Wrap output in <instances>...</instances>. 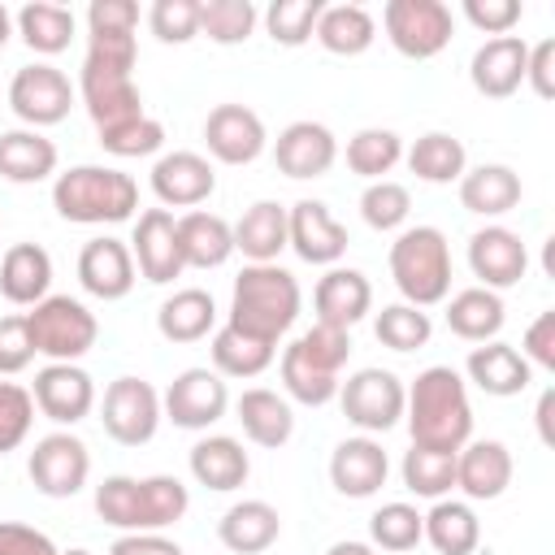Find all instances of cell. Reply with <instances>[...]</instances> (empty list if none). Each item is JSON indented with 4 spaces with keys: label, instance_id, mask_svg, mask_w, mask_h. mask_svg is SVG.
<instances>
[{
    "label": "cell",
    "instance_id": "obj_1",
    "mask_svg": "<svg viewBox=\"0 0 555 555\" xmlns=\"http://www.w3.org/2000/svg\"><path fill=\"white\" fill-rule=\"evenodd\" d=\"M134 61H139L134 35H87L78 95L95 130L143 117V95L134 87Z\"/></svg>",
    "mask_w": 555,
    "mask_h": 555
},
{
    "label": "cell",
    "instance_id": "obj_2",
    "mask_svg": "<svg viewBox=\"0 0 555 555\" xmlns=\"http://www.w3.org/2000/svg\"><path fill=\"white\" fill-rule=\"evenodd\" d=\"M403 421L412 434V447L429 451H460L473 438V403L468 382L451 364H429L412 377L403 399Z\"/></svg>",
    "mask_w": 555,
    "mask_h": 555
},
{
    "label": "cell",
    "instance_id": "obj_3",
    "mask_svg": "<svg viewBox=\"0 0 555 555\" xmlns=\"http://www.w3.org/2000/svg\"><path fill=\"white\" fill-rule=\"evenodd\" d=\"M186 507H191V490L169 473H152V477L113 473L95 486V516L121 533H160L178 525Z\"/></svg>",
    "mask_w": 555,
    "mask_h": 555
},
{
    "label": "cell",
    "instance_id": "obj_4",
    "mask_svg": "<svg viewBox=\"0 0 555 555\" xmlns=\"http://www.w3.org/2000/svg\"><path fill=\"white\" fill-rule=\"evenodd\" d=\"M299 304H304V291H299L291 269H282V264H243L238 278H234V291H230L225 325L278 347V338L295 325Z\"/></svg>",
    "mask_w": 555,
    "mask_h": 555
},
{
    "label": "cell",
    "instance_id": "obj_5",
    "mask_svg": "<svg viewBox=\"0 0 555 555\" xmlns=\"http://www.w3.org/2000/svg\"><path fill=\"white\" fill-rule=\"evenodd\" d=\"M52 208L74 225H117L139 208V182L117 165H69L52 178Z\"/></svg>",
    "mask_w": 555,
    "mask_h": 555
},
{
    "label": "cell",
    "instance_id": "obj_6",
    "mask_svg": "<svg viewBox=\"0 0 555 555\" xmlns=\"http://www.w3.org/2000/svg\"><path fill=\"white\" fill-rule=\"evenodd\" d=\"M390 278L412 308H434L451 295V247L438 225H408L390 243Z\"/></svg>",
    "mask_w": 555,
    "mask_h": 555
},
{
    "label": "cell",
    "instance_id": "obj_7",
    "mask_svg": "<svg viewBox=\"0 0 555 555\" xmlns=\"http://www.w3.org/2000/svg\"><path fill=\"white\" fill-rule=\"evenodd\" d=\"M26 330H30V347L35 356H48V364H78L95 338H100V321L95 312L74 299V295H48L26 312Z\"/></svg>",
    "mask_w": 555,
    "mask_h": 555
},
{
    "label": "cell",
    "instance_id": "obj_8",
    "mask_svg": "<svg viewBox=\"0 0 555 555\" xmlns=\"http://www.w3.org/2000/svg\"><path fill=\"white\" fill-rule=\"evenodd\" d=\"M382 30H386V39H390V48L399 56L429 61L451 43L455 17H451V9L442 0H386Z\"/></svg>",
    "mask_w": 555,
    "mask_h": 555
},
{
    "label": "cell",
    "instance_id": "obj_9",
    "mask_svg": "<svg viewBox=\"0 0 555 555\" xmlns=\"http://www.w3.org/2000/svg\"><path fill=\"white\" fill-rule=\"evenodd\" d=\"M403 399H408V386L399 382V373L390 369H356L347 382H338V403H343V416L360 429V434H386L403 421Z\"/></svg>",
    "mask_w": 555,
    "mask_h": 555
},
{
    "label": "cell",
    "instance_id": "obj_10",
    "mask_svg": "<svg viewBox=\"0 0 555 555\" xmlns=\"http://www.w3.org/2000/svg\"><path fill=\"white\" fill-rule=\"evenodd\" d=\"M26 477L43 499H74L91 477V451L78 434H43L26 455Z\"/></svg>",
    "mask_w": 555,
    "mask_h": 555
},
{
    "label": "cell",
    "instance_id": "obj_11",
    "mask_svg": "<svg viewBox=\"0 0 555 555\" xmlns=\"http://www.w3.org/2000/svg\"><path fill=\"white\" fill-rule=\"evenodd\" d=\"M160 395L152 382L143 377H117L104 386V403H100V425L113 442L121 447H143L156 438L160 429Z\"/></svg>",
    "mask_w": 555,
    "mask_h": 555
},
{
    "label": "cell",
    "instance_id": "obj_12",
    "mask_svg": "<svg viewBox=\"0 0 555 555\" xmlns=\"http://www.w3.org/2000/svg\"><path fill=\"white\" fill-rule=\"evenodd\" d=\"M9 108L26 121V130L56 126L74 108V82L56 65H48V61L22 65L13 74V82H9Z\"/></svg>",
    "mask_w": 555,
    "mask_h": 555
},
{
    "label": "cell",
    "instance_id": "obj_13",
    "mask_svg": "<svg viewBox=\"0 0 555 555\" xmlns=\"http://www.w3.org/2000/svg\"><path fill=\"white\" fill-rule=\"evenodd\" d=\"M225 408H230V386H225V377L221 373H212V369H182L173 382H169V390L160 395V412L178 425V429H208V425H217L221 416H225Z\"/></svg>",
    "mask_w": 555,
    "mask_h": 555
},
{
    "label": "cell",
    "instance_id": "obj_14",
    "mask_svg": "<svg viewBox=\"0 0 555 555\" xmlns=\"http://www.w3.org/2000/svg\"><path fill=\"white\" fill-rule=\"evenodd\" d=\"M130 256H134V269L152 286H165V282L182 278L186 264H182V247H178V217L169 208H143L134 217Z\"/></svg>",
    "mask_w": 555,
    "mask_h": 555
},
{
    "label": "cell",
    "instance_id": "obj_15",
    "mask_svg": "<svg viewBox=\"0 0 555 555\" xmlns=\"http://www.w3.org/2000/svg\"><path fill=\"white\" fill-rule=\"evenodd\" d=\"M286 247L304 264H338L347 251V225L321 204V199H299L286 208Z\"/></svg>",
    "mask_w": 555,
    "mask_h": 555
},
{
    "label": "cell",
    "instance_id": "obj_16",
    "mask_svg": "<svg viewBox=\"0 0 555 555\" xmlns=\"http://www.w3.org/2000/svg\"><path fill=\"white\" fill-rule=\"evenodd\" d=\"M30 399L52 425H78L95 408V382L82 364H43L35 373Z\"/></svg>",
    "mask_w": 555,
    "mask_h": 555
},
{
    "label": "cell",
    "instance_id": "obj_17",
    "mask_svg": "<svg viewBox=\"0 0 555 555\" xmlns=\"http://www.w3.org/2000/svg\"><path fill=\"white\" fill-rule=\"evenodd\" d=\"M204 143H208V156L221 165H251L269 147V134H264V121L256 108L217 104L204 117Z\"/></svg>",
    "mask_w": 555,
    "mask_h": 555
},
{
    "label": "cell",
    "instance_id": "obj_18",
    "mask_svg": "<svg viewBox=\"0 0 555 555\" xmlns=\"http://www.w3.org/2000/svg\"><path fill=\"white\" fill-rule=\"evenodd\" d=\"M468 269L486 291H507L529 273V247L507 225H481L468 238Z\"/></svg>",
    "mask_w": 555,
    "mask_h": 555
},
{
    "label": "cell",
    "instance_id": "obj_19",
    "mask_svg": "<svg viewBox=\"0 0 555 555\" xmlns=\"http://www.w3.org/2000/svg\"><path fill=\"white\" fill-rule=\"evenodd\" d=\"M334 160H338V139L325 121L304 117V121H291L286 130H278V139H273V165L286 178H321L334 169Z\"/></svg>",
    "mask_w": 555,
    "mask_h": 555
},
{
    "label": "cell",
    "instance_id": "obj_20",
    "mask_svg": "<svg viewBox=\"0 0 555 555\" xmlns=\"http://www.w3.org/2000/svg\"><path fill=\"white\" fill-rule=\"evenodd\" d=\"M217 191V169L199 152H165L152 165V195L165 208H195Z\"/></svg>",
    "mask_w": 555,
    "mask_h": 555
},
{
    "label": "cell",
    "instance_id": "obj_21",
    "mask_svg": "<svg viewBox=\"0 0 555 555\" xmlns=\"http://www.w3.org/2000/svg\"><path fill=\"white\" fill-rule=\"evenodd\" d=\"M134 256H130V243L113 238V234H100L91 238L82 251H78V282L87 295L113 304V299H126L134 291Z\"/></svg>",
    "mask_w": 555,
    "mask_h": 555
},
{
    "label": "cell",
    "instance_id": "obj_22",
    "mask_svg": "<svg viewBox=\"0 0 555 555\" xmlns=\"http://www.w3.org/2000/svg\"><path fill=\"white\" fill-rule=\"evenodd\" d=\"M525 61H529V43L520 35H494L486 39L473 61H468V78L473 91L486 100H507L525 87Z\"/></svg>",
    "mask_w": 555,
    "mask_h": 555
},
{
    "label": "cell",
    "instance_id": "obj_23",
    "mask_svg": "<svg viewBox=\"0 0 555 555\" xmlns=\"http://www.w3.org/2000/svg\"><path fill=\"white\" fill-rule=\"evenodd\" d=\"M390 477V455L382 451L377 438H343L330 455V481L343 499H373Z\"/></svg>",
    "mask_w": 555,
    "mask_h": 555
},
{
    "label": "cell",
    "instance_id": "obj_24",
    "mask_svg": "<svg viewBox=\"0 0 555 555\" xmlns=\"http://www.w3.org/2000/svg\"><path fill=\"white\" fill-rule=\"evenodd\" d=\"M512 486V451L499 438H468L455 451V490L468 503H490Z\"/></svg>",
    "mask_w": 555,
    "mask_h": 555
},
{
    "label": "cell",
    "instance_id": "obj_25",
    "mask_svg": "<svg viewBox=\"0 0 555 555\" xmlns=\"http://www.w3.org/2000/svg\"><path fill=\"white\" fill-rule=\"evenodd\" d=\"M312 308H317V321L321 325H338V330H351L369 317L373 308V286L360 269H347V264H334L321 273L317 291H312Z\"/></svg>",
    "mask_w": 555,
    "mask_h": 555
},
{
    "label": "cell",
    "instance_id": "obj_26",
    "mask_svg": "<svg viewBox=\"0 0 555 555\" xmlns=\"http://www.w3.org/2000/svg\"><path fill=\"white\" fill-rule=\"evenodd\" d=\"M464 373H468V382H473L481 395H490V399H512V395L529 390V382H533L529 360H525L512 343H499V338L477 343V347L468 351V360H464Z\"/></svg>",
    "mask_w": 555,
    "mask_h": 555
},
{
    "label": "cell",
    "instance_id": "obj_27",
    "mask_svg": "<svg viewBox=\"0 0 555 555\" xmlns=\"http://www.w3.org/2000/svg\"><path fill=\"white\" fill-rule=\"evenodd\" d=\"M234 421L243 425V438L264 447V451H278L291 442L295 434V412H291V399L269 390V386H251L234 399Z\"/></svg>",
    "mask_w": 555,
    "mask_h": 555
},
{
    "label": "cell",
    "instance_id": "obj_28",
    "mask_svg": "<svg viewBox=\"0 0 555 555\" xmlns=\"http://www.w3.org/2000/svg\"><path fill=\"white\" fill-rule=\"evenodd\" d=\"M278 533H282V516H278V507L264 503V499L230 503V507L221 512V520H217V538H221V546L234 551V555H260V551H269V546L278 542Z\"/></svg>",
    "mask_w": 555,
    "mask_h": 555
},
{
    "label": "cell",
    "instance_id": "obj_29",
    "mask_svg": "<svg viewBox=\"0 0 555 555\" xmlns=\"http://www.w3.org/2000/svg\"><path fill=\"white\" fill-rule=\"evenodd\" d=\"M0 295L17 308H35L52 295V256L39 243H13L0 256Z\"/></svg>",
    "mask_w": 555,
    "mask_h": 555
},
{
    "label": "cell",
    "instance_id": "obj_30",
    "mask_svg": "<svg viewBox=\"0 0 555 555\" xmlns=\"http://www.w3.org/2000/svg\"><path fill=\"white\" fill-rule=\"evenodd\" d=\"M186 464H191V477H195L199 486L217 490V494L238 490V486L247 481V473H251V460H247L243 442L230 438V434H208V438H199V442L191 447Z\"/></svg>",
    "mask_w": 555,
    "mask_h": 555
},
{
    "label": "cell",
    "instance_id": "obj_31",
    "mask_svg": "<svg viewBox=\"0 0 555 555\" xmlns=\"http://www.w3.org/2000/svg\"><path fill=\"white\" fill-rule=\"evenodd\" d=\"M178 247L186 269H221L234 256V230L225 217L191 208L178 217Z\"/></svg>",
    "mask_w": 555,
    "mask_h": 555
},
{
    "label": "cell",
    "instance_id": "obj_32",
    "mask_svg": "<svg viewBox=\"0 0 555 555\" xmlns=\"http://www.w3.org/2000/svg\"><path fill=\"white\" fill-rule=\"evenodd\" d=\"M156 330L165 343H199L217 330V299L204 286H182L156 308Z\"/></svg>",
    "mask_w": 555,
    "mask_h": 555
},
{
    "label": "cell",
    "instance_id": "obj_33",
    "mask_svg": "<svg viewBox=\"0 0 555 555\" xmlns=\"http://www.w3.org/2000/svg\"><path fill=\"white\" fill-rule=\"evenodd\" d=\"M460 186V204L477 217H503L520 204L525 186H520V173L512 165H477V169H464V178L455 182Z\"/></svg>",
    "mask_w": 555,
    "mask_h": 555
},
{
    "label": "cell",
    "instance_id": "obj_34",
    "mask_svg": "<svg viewBox=\"0 0 555 555\" xmlns=\"http://www.w3.org/2000/svg\"><path fill=\"white\" fill-rule=\"evenodd\" d=\"M234 251L247 256V264H278L286 251V208L273 199H256L234 225Z\"/></svg>",
    "mask_w": 555,
    "mask_h": 555
},
{
    "label": "cell",
    "instance_id": "obj_35",
    "mask_svg": "<svg viewBox=\"0 0 555 555\" xmlns=\"http://www.w3.org/2000/svg\"><path fill=\"white\" fill-rule=\"evenodd\" d=\"M56 143L39 130H4L0 134V178L17 186H35L56 173Z\"/></svg>",
    "mask_w": 555,
    "mask_h": 555
},
{
    "label": "cell",
    "instance_id": "obj_36",
    "mask_svg": "<svg viewBox=\"0 0 555 555\" xmlns=\"http://www.w3.org/2000/svg\"><path fill=\"white\" fill-rule=\"evenodd\" d=\"M507 321V308H503V295L499 291H486V286H464L447 299V330L464 343H490L499 338Z\"/></svg>",
    "mask_w": 555,
    "mask_h": 555
},
{
    "label": "cell",
    "instance_id": "obj_37",
    "mask_svg": "<svg viewBox=\"0 0 555 555\" xmlns=\"http://www.w3.org/2000/svg\"><path fill=\"white\" fill-rule=\"evenodd\" d=\"M312 39L334 56H360L377 39V22L364 4H325L317 17Z\"/></svg>",
    "mask_w": 555,
    "mask_h": 555
},
{
    "label": "cell",
    "instance_id": "obj_38",
    "mask_svg": "<svg viewBox=\"0 0 555 555\" xmlns=\"http://www.w3.org/2000/svg\"><path fill=\"white\" fill-rule=\"evenodd\" d=\"M425 542L438 555H473L477 542H481V520H477L473 503L434 499V507L425 512Z\"/></svg>",
    "mask_w": 555,
    "mask_h": 555
},
{
    "label": "cell",
    "instance_id": "obj_39",
    "mask_svg": "<svg viewBox=\"0 0 555 555\" xmlns=\"http://www.w3.org/2000/svg\"><path fill=\"white\" fill-rule=\"evenodd\" d=\"M403 160H408V169H412L421 182H429V186H451V182H460L464 169H468L464 143H460L455 134H447V130L421 134V139L403 152Z\"/></svg>",
    "mask_w": 555,
    "mask_h": 555
},
{
    "label": "cell",
    "instance_id": "obj_40",
    "mask_svg": "<svg viewBox=\"0 0 555 555\" xmlns=\"http://www.w3.org/2000/svg\"><path fill=\"white\" fill-rule=\"evenodd\" d=\"M13 26H17V35H22V43H26L30 52H39V56H56V52L69 48L78 22H74V13H69L65 4L30 0V4H22V9L13 13Z\"/></svg>",
    "mask_w": 555,
    "mask_h": 555
},
{
    "label": "cell",
    "instance_id": "obj_41",
    "mask_svg": "<svg viewBox=\"0 0 555 555\" xmlns=\"http://www.w3.org/2000/svg\"><path fill=\"white\" fill-rule=\"evenodd\" d=\"M208 351H212V373H221V377H260L278 360L273 343H260L234 325H217Z\"/></svg>",
    "mask_w": 555,
    "mask_h": 555
},
{
    "label": "cell",
    "instance_id": "obj_42",
    "mask_svg": "<svg viewBox=\"0 0 555 555\" xmlns=\"http://www.w3.org/2000/svg\"><path fill=\"white\" fill-rule=\"evenodd\" d=\"M278 373H282V390H286V399H295V403H304V408H325L330 399H338V373H325L321 364H312L295 343L282 351V360H278Z\"/></svg>",
    "mask_w": 555,
    "mask_h": 555
},
{
    "label": "cell",
    "instance_id": "obj_43",
    "mask_svg": "<svg viewBox=\"0 0 555 555\" xmlns=\"http://www.w3.org/2000/svg\"><path fill=\"white\" fill-rule=\"evenodd\" d=\"M403 160V139L386 126H364L347 139V169L356 178H369V182H382L395 165Z\"/></svg>",
    "mask_w": 555,
    "mask_h": 555
},
{
    "label": "cell",
    "instance_id": "obj_44",
    "mask_svg": "<svg viewBox=\"0 0 555 555\" xmlns=\"http://www.w3.org/2000/svg\"><path fill=\"white\" fill-rule=\"evenodd\" d=\"M399 477H403V490H412L416 499H447L455 490V451L408 447Z\"/></svg>",
    "mask_w": 555,
    "mask_h": 555
},
{
    "label": "cell",
    "instance_id": "obj_45",
    "mask_svg": "<svg viewBox=\"0 0 555 555\" xmlns=\"http://www.w3.org/2000/svg\"><path fill=\"white\" fill-rule=\"evenodd\" d=\"M369 546H382V551H412L425 542V512H416L412 503H382L373 516H369Z\"/></svg>",
    "mask_w": 555,
    "mask_h": 555
},
{
    "label": "cell",
    "instance_id": "obj_46",
    "mask_svg": "<svg viewBox=\"0 0 555 555\" xmlns=\"http://www.w3.org/2000/svg\"><path fill=\"white\" fill-rule=\"evenodd\" d=\"M373 334L382 347L390 351H421L434 334V321L425 308H412V304H386L377 317H373Z\"/></svg>",
    "mask_w": 555,
    "mask_h": 555
},
{
    "label": "cell",
    "instance_id": "obj_47",
    "mask_svg": "<svg viewBox=\"0 0 555 555\" xmlns=\"http://www.w3.org/2000/svg\"><path fill=\"white\" fill-rule=\"evenodd\" d=\"M256 22H260V13H256L251 0H208V4H199V35H208L221 48L247 43Z\"/></svg>",
    "mask_w": 555,
    "mask_h": 555
},
{
    "label": "cell",
    "instance_id": "obj_48",
    "mask_svg": "<svg viewBox=\"0 0 555 555\" xmlns=\"http://www.w3.org/2000/svg\"><path fill=\"white\" fill-rule=\"evenodd\" d=\"M321 0H273L264 9V30L273 43L282 48H304L317 30V17H321Z\"/></svg>",
    "mask_w": 555,
    "mask_h": 555
},
{
    "label": "cell",
    "instance_id": "obj_49",
    "mask_svg": "<svg viewBox=\"0 0 555 555\" xmlns=\"http://www.w3.org/2000/svg\"><path fill=\"white\" fill-rule=\"evenodd\" d=\"M100 134V147L117 160H134V156H156L165 147V126L143 113V117H130L121 126H108V130H95Z\"/></svg>",
    "mask_w": 555,
    "mask_h": 555
},
{
    "label": "cell",
    "instance_id": "obj_50",
    "mask_svg": "<svg viewBox=\"0 0 555 555\" xmlns=\"http://www.w3.org/2000/svg\"><path fill=\"white\" fill-rule=\"evenodd\" d=\"M408 212H412V195H408V186H403V182L382 178V182H369V186H364V195H360V217H364V225H369V230H377V234L403 230Z\"/></svg>",
    "mask_w": 555,
    "mask_h": 555
},
{
    "label": "cell",
    "instance_id": "obj_51",
    "mask_svg": "<svg viewBox=\"0 0 555 555\" xmlns=\"http://www.w3.org/2000/svg\"><path fill=\"white\" fill-rule=\"evenodd\" d=\"M295 347H299L312 364H321L325 373H338V377H343V369H347V360H351V330L312 321V325L295 338Z\"/></svg>",
    "mask_w": 555,
    "mask_h": 555
},
{
    "label": "cell",
    "instance_id": "obj_52",
    "mask_svg": "<svg viewBox=\"0 0 555 555\" xmlns=\"http://www.w3.org/2000/svg\"><path fill=\"white\" fill-rule=\"evenodd\" d=\"M35 425V399L17 382H0V455L17 451L30 438Z\"/></svg>",
    "mask_w": 555,
    "mask_h": 555
},
{
    "label": "cell",
    "instance_id": "obj_53",
    "mask_svg": "<svg viewBox=\"0 0 555 555\" xmlns=\"http://www.w3.org/2000/svg\"><path fill=\"white\" fill-rule=\"evenodd\" d=\"M147 26L160 43H191L199 35V0H156Z\"/></svg>",
    "mask_w": 555,
    "mask_h": 555
},
{
    "label": "cell",
    "instance_id": "obj_54",
    "mask_svg": "<svg viewBox=\"0 0 555 555\" xmlns=\"http://www.w3.org/2000/svg\"><path fill=\"white\" fill-rule=\"evenodd\" d=\"M30 360H35V347H30L26 312H22V317H0V377L26 373Z\"/></svg>",
    "mask_w": 555,
    "mask_h": 555
},
{
    "label": "cell",
    "instance_id": "obj_55",
    "mask_svg": "<svg viewBox=\"0 0 555 555\" xmlns=\"http://www.w3.org/2000/svg\"><path fill=\"white\" fill-rule=\"evenodd\" d=\"M134 30H139V4L134 0H91L87 35H134Z\"/></svg>",
    "mask_w": 555,
    "mask_h": 555
},
{
    "label": "cell",
    "instance_id": "obj_56",
    "mask_svg": "<svg viewBox=\"0 0 555 555\" xmlns=\"http://www.w3.org/2000/svg\"><path fill=\"white\" fill-rule=\"evenodd\" d=\"M520 0H464V17L477 26V30H486L490 39L494 35H507L516 22H520Z\"/></svg>",
    "mask_w": 555,
    "mask_h": 555
},
{
    "label": "cell",
    "instance_id": "obj_57",
    "mask_svg": "<svg viewBox=\"0 0 555 555\" xmlns=\"http://www.w3.org/2000/svg\"><path fill=\"white\" fill-rule=\"evenodd\" d=\"M520 356L529 360V369H555V312H538L533 325L525 330V343H520Z\"/></svg>",
    "mask_w": 555,
    "mask_h": 555
},
{
    "label": "cell",
    "instance_id": "obj_58",
    "mask_svg": "<svg viewBox=\"0 0 555 555\" xmlns=\"http://www.w3.org/2000/svg\"><path fill=\"white\" fill-rule=\"evenodd\" d=\"M0 555H61L48 533L22 520H0Z\"/></svg>",
    "mask_w": 555,
    "mask_h": 555
},
{
    "label": "cell",
    "instance_id": "obj_59",
    "mask_svg": "<svg viewBox=\"0 0 555 555\" xmlns=\"http://www.w3.org/2000/svg\"><path fill=\"white\" fill-rule=\"evenodd\" d=\"M525 82L533 87L538 100L555 95V39L529 43V61H525Z\"/></svg>",
    "mask_w": 555,
    "mask_h": 555
},
{
    "label": "cell",
    "instance_id": "obj_60",
    "mask_svg": "<svg viewBox=\"0 0 555 555\" xmlns=\"http://www.w3.org/2000/svg\"><path fill=\"white\" fill-rule=\"evenodd\" d=\"M108 555H182L178 542H169L165 533H121Z\"/></svg>",
    "mask_w": 555,
    "mask_h": 555
},
{
    "label": "cell",
    "instance_id": "obj_61",
    "mask_svg": "<svg viewBox=\"0 0 555 555\" xmlns=\"http://www.w3.org/2000/svg\"><path fill=\"white\" fill-rule=\"evenodd\" d=\"M551 408H555V390H542V399H538V434H542V442H551Z\"/></svg>",
    "mask_w": 555,
    "mask_h": 555
},
{
    "label": "cell",
    "instance_id": "obj_62",
    "mask_svg": "<svg viewBox=\"0 0 555 555\" xmlns=\"http://www.w3.org/2000/svg\"><path fill=\"white\" fill-rule=\"evenodd\" d=\"M325 555H373V546H369V542H351V538H343V542H334Z\"/></svg>",
    "mask_w": 555,
    "mask_h": 555
},
{
    "label": "cell",
    "instance_id": "obj_63",
    "mask_svg": "<svg viewBox=\"0 0 555 555\" xmlns=\"http://www.w3.org/2000/svg\"><path fill=\"white\" fill-rule=\"evenodd\" d=\"M9 35H13V13H9V9L0 4V48L9 43Z\"/></svg>",
    "mask_w": 555,
    "mask_h": 555
},
{
    "label": "cell",
    "instance_id": "obj_64",
    "mask_svg": "<svg viewBox=\"0 0 555 555\" xmlns=\"http://www.w3.org/2000/svg\"><path fill=\"white\" fill-rule=\"evenodd\" d=\"M61 555H91V551H82V546H74V551H61Z\"/></svg>",
    "mask_w": 555,
    "mask_h": 555
}]
</instances>
